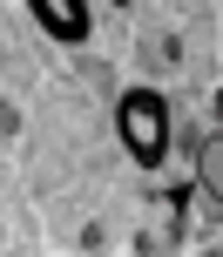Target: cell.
<instances>
[{"instance_id":"6da1fadb","label":"cell","mask_w":223,"mask_h":257,"mask_svg":"<svg viewBox=\"0 0 223 257\" xmlns=\"http://www.w3.org/2000/svg\"><path fill=\"white\" fill-rule=\"evenodd\" d=\"M115 122H122V142H129V156L142 169H156L162 156H169V108H162V95L135 88L129 102L115 108Z\"/></svg>"},{"instance_id":"7a4b0ae2","label":"cell","mask_w":223,"mask_h":257,"mask_svg":"<svg viewBox=\"0 0 223 257\" xmlns=\"http://www.w3.org/2000/svg\"><path fill=\"white\" fill-rule=\"evenodd\" d=\"M34 14H41V21L54 27V34H68V41H81V34H88V14H81L75 0H41Z\"/></svg>"},{"instance_id":"3957f363","label":"cell","mask_w":223,"mask_h":257,"mask_svg":"<svg viewBox=\"0 0 223 257\" xmlns=\"http://www.w3.org/2000/svg\"><path fill=\"white\" fill-rule=\"evenodd\" d=\"M196 176H203V190L223 203V136H210V142L196 149Z\"/></svg>"},{"instance_id":"277c9868","label":"cell","mask_w":223,"mask_h":257,"mask_svg":"<svg viewBox=\"0 0 223 257\" xmlns=\"http://www.w3.org/2000/svg\"><path fill=\"white\" fill-rule=\"evenodd\" d=\"M216 115H223V95H216Z\"/></svg>"}]
</instances>
